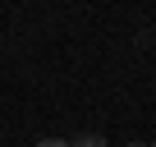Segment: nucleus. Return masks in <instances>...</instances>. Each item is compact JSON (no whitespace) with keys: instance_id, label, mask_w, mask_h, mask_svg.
Wrapping results in <instances>:
<instances>
[{"instance_id":"nucleus-1","label":"nucleus","mask_w":156,"mask_h":147,"mask_svg":"<svg viewBox=\"0 0 156 147\" xmlns=\"http://www.w3.org/2000/svg\"><path fill=\"white\" fill-rule=\"evenodd\" d=\"M69 147H110V142H106L101 133H78V138H73Z\"/></svg>"},{"instance_id":"nucleus-2","label":"nucleus","mask_w":156,"mask_h":147,"mask_svg":"<svg viewBox=\"0 0 156 147\" xmlns=\"http://www.w3.org/2000/svg\"><path fill=\"white\" fill-rule=\"evenodd\" d=\"M37 147H69V142H64V138H41Z\"/></svg>"},{"instance_id":"nucleus-3","label":"nucleus","mask_w":156,"mask_h":147,"mask_svg":"<svg viewBox=\"0 0 156 147\" xmlns=\"http://www.w3.org/2000/svg\"><path fill=\"white\" fill-rule=\"evenodd\" d=\"M129 147H151V142H129Z\"/></svg>"},{"instance_id":"nucleus-4","label":"nucleus","mask_w":156,"mask_h":147,"mask_svg":"<svg viewBox=\"0 0 156 147\" xmlns=\"http://www.w3.org/2000/svg\"><path fill=\"white\" fill-rule=\"evenodd\" d=\"M151 147H156V142H151Z\"/></svg>"}]
</instances>
